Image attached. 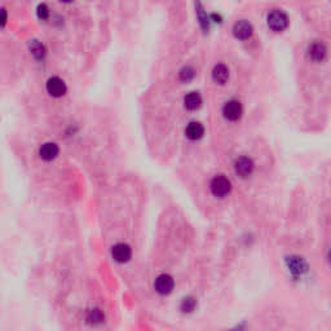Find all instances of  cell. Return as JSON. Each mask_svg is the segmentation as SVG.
Segmentation results:
<instances>
[{
    "label": "cell",
    "mask_w": 331,
    "mask_h": 331,
    "mask_svg": "<svg viewBox=\"0 0 331 331\" xmlns=\"http://www.w3.org/2000/svg\"><path fill=\"white\" fill-rule=\"evenodd\" d=\"M266 25L274 33H282L288 26L287 15L281 9H273L266 16Z\"/></svg>",
    "instance_id": "6da1fadb"
},
{
    "label": "cell",
    "mask_w": 331,
    "mask_h": 331,
    "mask_svg": "<svg viewBox=\"0 0 331 331\" xmlns=\"http://www.w3.org/2000/svg\"><path fill=\"white\" fill-rule=\"evenodd\" d=\"M210 189H211V193L217 198H225L231 193L232 183L224 175H216L210 183Z\"/></svg>",
    "instance_id": "7a4b0ae2"
},
{
    "label": "cell",
    "mask_w": 331,
    "mask_h": 331,
    "mask_svg": "<svg viewBox=\"0 0 331 331\" xmlns=\"http://www.w3.org/2000/svg\"><path fill=\"white\" fill-rule=\"evenodd\" d=\"M242 114H243V106L239 101L231 100L224 104L223 116L229 122H237L238 119H241Z\"/></svg>",
    "instance_id": "3957f363"
},
{
    "label": "cell",
    "mask_w": 331,
    "mask_h": 331,
    "mask_svg": "<svg viewBox=\"0 0 331 331\" xmlns=\"http://www.w3.org/2000/svg\"><path fill=\"white\" fill-rule=\"evenodd\" d=\"M254 168H255V165L250 157H239L234 163V171L242 179L251 176Z\"/></svg>",
    "instance_id": "277c9868"
},
{
    "label": "cell",
    "mask_w": 331,
    "mask_h": 331,
    "mask_svg": "<svg viewBox=\"0 0 331 331\" xmlns=\"http://www.w3.org/2000/svg\"><path fill=\"white\" fill-rule=\"evenodd\" d=\"M46 88H47V92L52 97H62L66 94V91H68L66 83L61 78H58V76L49 78L47 80Z\"/></svg>",
    "instance_id": "5b68a950"
},
{
    "label": "cell",
    "mask_w": 331,
    "mask_h": 331,
    "mask_svg": "<svg viewBox=\"0 0 331 331\" xmlns=\"http://www.w3.org/2000/svg\"><path fill=\"white\" fill-rule=\"evenodd\" d=\"M112 256L117 263L124 264L132 258V250L127 243H117L112 247Z\"/></svg>",
    "instance_id": "8992f818"
},
{
    "label": "cell",
    "mask_w": 331,
    "mask_h": 331,
    "mask_svg": "<svg viewBox=\"0 0 331 331\" xmlns=\"http://www.w3.org/2000/svg\"><path fill=\"white\" fill-rule=\"evenodd\" d=\"M175 286V281L169 274H161L154 282L155 291L161 295H168L171 294Z\"/></svg>",
    "instance_id": "52a82bcc"
},
{
    "label": "cell",
    "mask_w": 331,
    "mask_h": 331,
    "mask_svg": "<svg viewBox=\"0 0 331 331\" xmlns=\"http://www.w3.org/2000/svg\"><path fill=\"white\" fill-rule=\"evenodd\" d=\"M233 34L236 35V38L241 40H247L250 39L254 34V27L248 21L246 20H239L234 24L233 26Z\"/></svg>",
    "instance_id": "ba28073f"
},
{
    "label": "cell",
    "mask_w": 331,
    "mask_h": 331,
    "mask_svg": "<svg viewBox=\"0 0 331 331\" xmlns=\"http://www.w3.org/2000/svg\"><path fill=\"white\" fill-rule=\"evenodd\" d=\"M286 265L294 276H303L307 272V263L303 258L290 256L286 259Z\"/></svg>",
    "instance_id": "9c48e42d"
},
{
    "label": "cell",
    "mask_w": 331,
    "mask_h": 331,
    "mask_svg": "<svg viewBox=\"0 0 331 331\" xmlns=\"http://www.w3.org/2000/svg\"><path fill=\"white\" fill-rule=\"evenodd\" d=\"M58 153H60V149L56 142H44L43 145H40L39 157L46 162H50L57 158Z\"/></svg>",
    "instance_id": "30bf717a"
},
{
    "label": "cell",
    "mask_w": 331,
    "mask_h": 331,
    "mask_svg": "<svg viewBox=\"0 0 331 331\" xmlns=\"http://www.w3.org/2000/svg\"><path fill=\"white\" fill-rule=\"evenodd\" d=\"M308 54H309V57L316 62H321L324 61L325 57H326V54H328V49L325 47L324 43H321V42H314L309 46L308 48Z\"/></svg>",
    "instance_id": "8fae6325"
},
{
    "label": "cell",
    "mask_w": 331,
    "mask_h": 331,
    "mask_svg": "<svg viewBox=\"0 0 331 331\" xmlns=\"http://www.w3.org/2000/svg\"><path fill=\"white\" fill-rule=\"evenodd\" d=\"M185 135L188 139L195 141L202 139V136L205 135V127L202 126L199 122H190L185 128Z\"/></svg>",
    "instance_id": "7c38bea8"
},
{
    "label": "cell",
    "mask_w": 331,
    "mask_h": 331,
    "mask_svg": "<svg viewBox=\"0 0 331 331\" xmlns=\"http://www.w3.org/2000/svg\"><path fill=\"white\" fill-rule=\"evenodd\" d=\"M213 79L219 84H225L229 79V69L224 64H217L213 70Z\"/></svg>",
    "instance_id": "4fadbf2b"
},
{
    "label": "cell",
    "mask_w": 331,
    "mask_h": 331,
    "mask_svg": "<svg viewBox=\"0 0 331 331\" xmlns=\"http://www.w3.org/2000/svg\"><path fill=\"white\" fill-rule=\"evenodd\" d=\"M202 105V97L198 92H190L185 97H184V106L188 110H197V109L201 108Z\"/></svg>",
    "instance_id": "5bb4252c"
},
{
    "label": "cell",
    "mask_w": 331,
    "mask_h": 331,
    "mask_svg": "<svg viewBox=\"0 0 331 331\" xmlns=\"http://www.w3.org/2000/svg\"><path fill=\"white\" fill-rule=\"evenodd\" d=\"M86 320L88 324L91 325H98L102 324L105 320V316L102 313V310L97 309V308H95V309H91L86 316Z\"/></svg>",
    "instance_id": "9a60e30c"
},
{
    "label": "cell",
    "mask_w": 331,
    "mask_h": 331,
    "mask_svg": "<svg viewBox=\"0 0 331 331\" xmlns=\"http://www.w3.org/2000/svg\"><path fill=\"white\" fill-rule=\"evenodd\" d=\"M195 307H197V300L193 296H187L181 300L180 309L184 313H191L195 309Z\"/></svg>",
    "instance_id": "2e32d148"
},
{
    "label": "cell",
    "mask_w": 331,
    "mask_h": 331,
    "mask_svg": "<svg viewBox=\"0 0 331 331\" xmlns=\"http://www.w3.org/2000/svg\"><path fill=\"white\" fill-rule=\"evenodd\" d=\"M195 72H194V69L190 68V66H185V68H183L180 70V72H179V79L181 80V82H190L193 78H194Z\"/></svg>",
    "instance_id": "e0dca14e"
},
{
    "label": "cell",
    "mask_w": 331,
    "mask_h": 331,
    "mask_svg": "<svg viewBox=\"0 0 331 331\" xmlns=\"http://www.w3.org/2000/svg\"><path fill=\"white\" fill-rule=\"evenodd\" d=\"M31 53L35 56L36 58H43L46 56V49H44L43 44L39 42H34L31 44Z\"/></svg>",
    "instance_id": "ac0fdd59"
},
{
    "label": "cell",
    "mask_w": 331,
    "mask_h": 331,
    "mask_svg": "<svg viewBox=\"0 0 331 331\" xmlns=\"http://www.w3.org/2000/svg\"><path fill=\"white\" fill-rule=\"evenodd\" d=\"M48 15H49V9H48L47 5L46 4H40L39 7H38V16H39V18L46 20L48 17Z\"/></svg>",
    "instance_id": "d6986e66"
},
{
    "label": "cell",
    "mask_w": 331,
    "mask_h": 331,
    "mask_svg": "<svg viewBox=\"0 0 331 331\" xmlns=\"http://www.w3.org/2000/svg\"><path fill=\"white\" fill-rule=\"evenodd\" d=\"M228 331H246V330L243 328H242V326H237V328L231 329V330H228Z\"/></svg>",
    "instance_id": "ffe728a7"
},
{
    "label": "cell",
    "mask_w": 331,
    "mask_h": 331,
    "mask_svg": "<svg viewBox=\"0 0 331 331\" xmlns=\"http://www.w3.org/2000/svg\"><path fill=\"white\" fill-rule=\"evenodd\" d=\"M328 259H329V261H330V263H331V248H330V251H329V255H328Z\"/></svg>",
    "instance_id": "44dd1931"
}]
</instances>
